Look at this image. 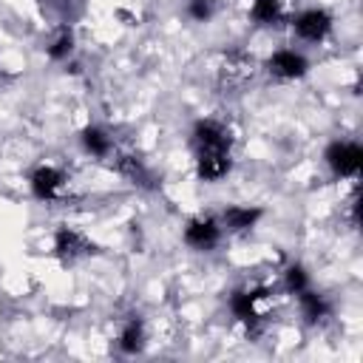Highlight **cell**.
<instances>
[{
  "mask_svg": "<svg viewBox=\"0 0 363 363\" xmlns=\"http://www.w3.org/2000/svg\"><path fill=\"white\" fill-rule=\"evenodd\" d=\"M60 182H62V176H60L54 167H40V170L31 176L34 196H37V199H54L57 190H60Z\"/></svg>",
  "mask_w": 363,
  "mask_h": 363,
  "instance_id": "cell-8",
  "label": "cell"
},
{
  "mask_svg": "<svg viewBox=\"0 0 363 363\" xmlns=\"http://www.w3.org/2000/svg\"><path fill=\"white\" fill-rule=\"evenodd\" d=\"M227 170H230V156L227 153H201V159H199V176L201 179L216 182Z\"/></svg>",
  "mask_w": 363,
  "mask_h": 363,
  "instance_id": "cell-9",
  "label": "cell"
},
{
  "mask_svg": "<svg viewBox=\"0 0 363 363\" xmlns=\"http://www.w3.org/2000/svg\"><path fill=\"white\" fill-rule=\"evenodd\" d=\"M224 82L227 85H241L252 77V57L247 54H230L227 62H224Z\"/></svg>",
  "mask_w": 363,
  "mask_h": 363,
  "instance_id": "cell-6",
  "label": "cell"
},
{
  "mask_svg": "<svg viewBox=\"0 0 363 363\" xmlns=\"http://www.w3.org/2000/svg\"><path fill=\"white\" fill-rule=\"evenodd\" d=\"M269 68H272V74H278V77H301L303 71H306V60L301 57V54H295V51H278L272 60H269Z\"/></svg>",
  "mask_w": 363,
  "mask_h": 363,
  "instance_id": "cell-5",
  "label": "cell"
},
{
  "mask_svg": "<svg viewBox=\"0 0 363 363\" xmlns=\"http://www.w3.org/2000/svg\"><path fill=\"white\" fill-rule=\"evenodd\" d=\"M88 250H94V247L88 244V238L82 233H77V230H60L57 233V252L62 258L71 261V258H77V255H82Z\"/></svg>",
  "mask_w": 363,
  "mask_h": 363,
  "instance_id": "cell-7",
  "label": "cell"
},
{
  "mask_svg": "<svg viewBox=\"0 0 363 363\" xmlns=\"http://www.w3.org/2000/svg\"><path fill=\"white\" fill-rule=\"evenodd\" d=\"M255 298H258V292H235V295H233V312H235L241 320H247V323L258 318L255 309H252Z\"/></svg>",
  "mask_w": 363,
  "mask_h": 363,
  "instance_id": "cell-11",
  "label": "cell"
},
{
  "mask_svg": "<svg viewBox=\"0 0 363 363\" xmlns=\"http://www.w3.org/2000/svg\"><path fill=\"white\" fill-rule=\"evenodd\" d=\"M252 17L258 23H272L278 17V0H255L252 3Z\"/></svg>",
  "mask_w": 363,
  "mask_h": 363,
  "instance_id": "cell-16",
  "label": "cell"
},
{
  "mask_svg": "<svg viewBox=\"0 0 363 363\" xmlns=\"http://www.w3.org/2000/svg\"><path fill=\"white\" fill-rule=\"evenodd\" d=\"M301 295V303H303V315L309 318V320H318V318H323L326 315V303L318 298V295H312V292H298Z\"/></svg>",
  "mask_w": 363,
  "mask_h": 363,
  "instance_id": "cell-14",
  "label": "cell"
},
{
  "mask_svg": "<svg viewBox=\"0 0 363 363\" xmlns=\"http://www.w3.org/2000/svg\"><path fill=\"white\" fill-rule=\"evenodd\" d=\"M119 346H122V352H136V349L142 346V326H139L136 320L125 326V332H122V337H119Z\"/></svg>",
  "mask_w": 363,
  "mask_h": 363,
  "instance_id": "cell-15",
  "label": "cell"
},
{
  "mask_svg": "<svg viewBox=\"0 0 363 363\" xmlns=\"http://www.w3.org/2000/svg\"><path fill=\"white\" fill-rule=\"evenodd\" d=\"M286 286H289L292 292H303V289H306V275H303L301 267H292V269L286 272Z\"/></svg>",
  "mask_w": 363,
  "mask_h": 363,
  "instance_id": "cell-17",
  "label": "cell"
},
{
  "mask_svg": "<svg viewBox=\"0 0 363 363\" xmlns=\"http://www.w3.org/2000/svg\"><path fill=\"white\" fill-rule=\"evenodd\" d=\"M326 159H329V164H332L335 173H340V176H354V173L360 170V159H363V153H360L357 145L335 142V145L326 150Z\"/></svg>",
  "mask_w": 363,
  "mask_h": 363,
  "instance_id": "cell-1",
  "label": "cell"
},
{
  "mask_svg": "<svg viewBox=\"0 0 363 363\" xmlns=\"http://www.w3.org/2000/svg\"><path fill=\"white\" fill-rule=\"evenodd\" d=\"M196 142H199L201 153H227L230 150V133L218 122H199Z\"/></svg>",
  "mask_w": 363,
  "mask_h": 363,
  "instance_id": "cell-2",
  "label": "cell"
},
{
  "mask_svg": "<svg viewBox=\"0 0 363 363\" xmlns=\"http://www.w3.org/2000/svg\"><path fill=\"white\" fill-rule=\"evenodd\" d=\"M258 216H261V210H250V207H230V210H224V221H227L230 230H247V227H252L258 221Z\"/></svg>",
  "mask_w": 363,
  "mask_h": 363,
  "instance_id": "cell-10",
  "label": "cell"
},
{
  "mask_svg": "<svg viewBox=\"0 0 363 363\" xmlns=\"http://www.w3.org/2000/svg\"><path fill=\"white\" fill-rule=\"evenodd\" d=\"M82 142H85V147H88L91 153H96V156H105V153H108V136H105L99 128H88V130L82 133Z\"/></svg>",
  "mask_w": 363,
  "mask_h": 363,
  "instance_id": "cell-13",
  "label": "cell"
},
{
  "mask_svg": "<svg viewBox=\"0 0 363 363\" xmlns=\"http://www.w3.org/2000/svg\"><path fill=\"white\" fill-rule=\"evenodd\" d=\"M71 51V34H62L57 43H54V48H51V57H65Z\"/></svg>",
  "mask_w": 363,
  "mask_h": 363,
  "instance_id": "cell-19",
  "label": "cell"
},
{
  "mask_svg": "<svg viewBox=\"0 0 363 363\" xmlns=\"http://www.w3.org/2000/svg\"><path fill=\"white\" fill-rule=\"evenodd\" d=\"M190 14H193V17H199V20H207V17L213 14V6H210V0H193V6H190Z\"/></svg>",
  "mask_w": 363,
  "mask_h": 363,
  "instance_id": "cell-18",
  "label": "cell"
},
{
  "mask_svg": "<svg viewBox=\"0 0 363 363\" xmlns=\"http://www.w3.org/2000/svg\"><path fill=\"white\" fill-rule=\"evenodd\" d=\"M184 238H187V244L196 247V250H210V247L218 241V227H216L210 218H204V221H193V224L187 227Z\"/></svg>",
  "mask_w": 363,
  "mask_h": 363,
  "instance_id": "cell-4",
  "label": "cell"
},
{
  "mask_svg": "<svg viewBox=\"0 0 363 363\" xmlns=\"http://www.w3.org/2000/svg\"><path fill=\"white\" fill-rule=\"evenodd\" d=\"M119 167H122V173H125V176H130L133 182H139V184H150V173L142 167V162H139V159H133V156H122Z\"/></svg>",
  "mask_w": 363,
  "mask_h": 363,
  "instance_id": "cell-12",
  "label": "cell"
},
{
  "mask_svg": "<svg viewBox=\"0 0 363 363\" xmlns=\"http://www.w3.org/2000/svg\"><path fill=\"white\" fill-rule=\"evenodd\" d=\"M329 26H332L329 14H326V11H318V9H312V11H306V14H301V17H298L295 31H298L303 40H320V37L329 31Z\"/></svg>",
  "mask_w": 363,
  "mask_h": 363,
  "instance_id": "cell-3",
  "label": "cell"
}]
</instances>
